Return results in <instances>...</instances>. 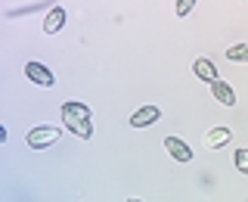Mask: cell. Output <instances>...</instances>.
<instances>
[{"instance_id":"cell-10","label":"cell","mask_w":248,"mask_h":202,"mask_svg":"<svg viewBox=\"0 0 248 202\" xmlns=\"http://www.w3.org/2000/svg\"><path fill=\"white\" fill-rule=\"evenodd\" d=\"M230 62H248V41L245 44H232V47H227V53H223Z\"/></svg>"},{"instance_id":"cell-11","label":"cell","mask_w":248,"mask_h":202,"mask_svg":"<svg viewBox=\"0 0 248 202\" xmlns=\"http://www.w3.org/2000/svg\"><path fill=\"white\" fill-rule=\"evenodd\" d=\"M232 165H236V171H242V174L248 177V146H239L236 155H232Z\"/></svg>"},{"instance_id":"cell-4","label":"cell","mask_w":248,"mask_h":202,"mask_svg":"<svg viewBox=\"0 0 248 202\" xmlns=\"http://www.w3.org/2000/svg\"><path fill=\"white\" fill-rule=\"evenodd\" d=\"M161 118V109L158 106H140L134 115L127 118V124L130 128H137V131H143V128H149V124H155Z\"/></svg>"},{"instance_id":"cell-1","label":"cell","mask_w":248,"mask_h":202,"mask_svg":"<svg viewBox=\"0 0 248 202\" xmlns=\"http://www.w3.org/2000/svg\"><path fill=\"white\" fill-rule=\"evenodd\" d=\"M59 118H62V128L72 131L75 137H81V140L93 137V121H90V106L87 103L65 100V103L59 106Z\"/></svg>"},{"instance_id":"cell-13","label":"cell","mask_w":248,"mask_h":202,"mask_svg":"<svg viewBox=\"0 0 248 202\" xmlns=\"http://www.w3.org/2000/svg\"><path fill=\"white\" fill-rule=\"evenodd\" d=\"M127 202H143V199H137V196H130V199H127Z\"/></svg>"},{"instance_id":"cell-9","label":"cell","mask_w":248,"mask_h":202,"mask_svg":"<svg viewBox=\"0 0 248 202\" xmlns=\"http://www.w3.org/2000/svg\"><path fill=\"white\" fill-rule=\"evenodd\" d=\"M62 25H65V10H62V6H53V10L44 16V34H59Z\"/></svg>"},{"instance_id":"cell-3","label":"cell","mask_w":248,"mask_h":202,"mask_svg":"<svg viewBox=\"0 0 248 202\" xmlns=\"http://www.w3.org/2000/svg\"><path fill=\"white\" fill-rule=\"evenodd\" d=\"M25 78L31 84H37V87H53V84H56V75H53L44 62H34V59L25 62Z\"/></svg>"},{"instance_id":"cell-6","label":"cell","mask_w":248,"mask_h":202,"mask_svg":"<svg viewBox=\"0 0 248 202\" xmlns=\"http://www.w3.org/2000/svg\"><path fill=\"white\" fill-rule=\"evenodd\" d=\"M165 152H168L174 162H192L189 143H186V140H180V137H165Z\"/></svg>"},{"instance_id":"cell-2","label":"cell","mask_w":248,"mask_h":202,"mask_svg":"<svg viewBox=\"0 0 248 202\" xmlns=\"http://www.w3.org/2000/svg\"><path fill=\"white\" fill-rule=\"evenodd\" d=\"M62 128H53V124H34V128L25 134V143L31 150H44V146H53L59 140Z\"/></svg>"},{"instance_id":"cell-7","label":"cell","mask_w":248,"mask_h":202,"mask_svg":"<svg viewBox=\"0 0 248 202\" xmlns=\"http://www.w3.org/2000/svg\"><path fill=\"white\" fill-rule=\"evenodd\" d=\"M192 75H196L199 81H205V84H214L217 78H220V75H217V66L211 59H205V56H199L196 62H192Z\"/></svg>"},{"instance_id":"cell-8","label":"cell","mask_w":248,"mask_h":202,"mask_svg":"<svg viewBox=\"0 0 248 202\" xmlns=\"http://www.w3.org/2000/svg\"><path fill=\"white\" fill-rule=\"evenodd\" d=\"M208 87H211V97H214L220 106H236V90H232L230 84L223 81V78H217L214 84H208Z\"/></svg>"},{"instance_id":"cell-5","label":"cell","mask_w":248,"mask_h":202,"mask_svg":"<svg viewBox=\"0 0 248 202\" xmlns=\"http://www.w3.org/2000/svg\"><path fill=\"white\" fill-rule=\"evenodd\" d=\"M230 140H232V131L227 124H214V128L205 131V150H223Z\"/></svg>"},{"instance_id":"cell-12","label":"cell","mask_w":248,"mask_h":202,"mask_svg":"<svg viewBox=\"0 0 248 202\" xmlns=\"http://www.w3.org/2000/svg\"><path fill=\"white\" fill-rule=\"evenodd\" d=\"M196 3H199V0H174V16H180V19H183V16H189Z\"/></svg>"}]
</instances>
